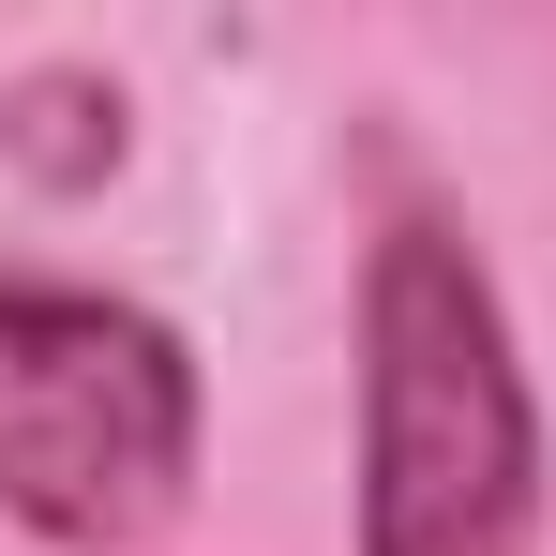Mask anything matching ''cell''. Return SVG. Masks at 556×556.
<instances>
[{
	"label": "cell",
	"instance_id": "cell-1",
	"mask_svg": "<svg viewBox=\"0 0 556 556\" xmlns=\"http://www.w3.org/2000/svg\"><path fill=\"white\" fill-rule=\"evenodd\" d=\"M346 556H542L556 511V437L542 376L511 331V286L481 226L437 195H391L362 226L346 286Z\"/></svg>",
	"mask_w": 556,
	"mask_h": 556
},
{
	"label": "cell",
	"instance_id": "cell-2",
	"mask_svg": "<svg viewBox=\"0 0 556 556\" xmlns=\"http://www.w3.org/2000/svg\"><path fill=\"white\" fill-rule=\"evenodd\" d=\"M211 481V362L166 301L0 256V527L46 556H166Z\"/></svg>",
	"mask_w": 556,
	"mask_h": 556
},
{
	"label": "cell",
	"instance_id": "cell-3",
	"mask_svg": "<svg viewBox=\"0 0 556 556\" xmlns=\"http://www.w3.org/2000/svg\"><path fill=\"white\" fill-rule=\"evenodd\" d=\"M121 151H136V121H121V76H91V61H46L0 91V166L30 195H91Z\"/></svg>",
	"mask_w": 556,
	"mask_h": 556
}]
</instances>
